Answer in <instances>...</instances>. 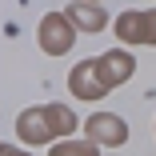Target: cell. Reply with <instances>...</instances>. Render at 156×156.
<instances>
[{
	"instance_id": "obj_3",
	"label": "cell",
	"mask_w": 156,
	"mask_h": 156,
	"mask_svg": "<svg viewBox=\"0 0 156 156\" xmlns=\"http://www.w3.org/2000/svg\"><path fill=\"white\" fill-rule=\"evenodd\" d=\"M120 40H140V44H156V12H124L116 20Z\"/></svg>"
},
{
	"instance_id": "obj_6",
	"label": "cell",
	"mask_w": 156,
	"mask_h": 156,
	"mask_svg": "<svg viewBox=\"0 0 156 156\" xmlns=\"http://www.w3.org/2000/svg\"><path fill=\"white\" fill-rule=\"evenodd\" d=\"M88 136H92V144H120L128 132H124L120 116H108V112H100V116H92V120H88Z\"/></svg>"
},
{
	"instance_id": "obj_4",
	"label": "cell",
	"mask_w": 156,
	"mask_h": 156,
	"mask_svg": "<svg viewBox=\"0 0 156 156\" xmlns=\"http://www.w3.org/2000/svg\"><path fill=\"white\" fill-rule=\"evenodd\" d=\"M96 72H100L104 88L112 92L124 76H132V56H124V52H104V56L96 60Z\"/></svg>"
},
{
	"instance_id": "obj_2",
	"label": "cell",
	"mask_w": 156,
	"mask_h": 156,
	"mask_svg": "<svg viewBox=\"0 0 156 156\" xmlns=\"http://www.w3.org/2000/svg\"><path fill=\"white\" fill-rule=\"evenodd\" d=\"M40 44H44V52H52V56H60V52L72 48V20H68V12H48V16H44V24H40Z\"/></svg>"
},
{
	"instance_id": "obj_5",
	"label": "cell",
	"mask_w": 156,
	"mask_h": 156,
	"mask_svg": "<svg viewBox=\"0 0 156 156\" xmlns=\"http://www.w3.org/2000/svg\"><path fill=\"white\" fill-rule=\"evenodd\" d=\"M72 92L76 96H84V100H96V96H104V80H100V72H96V60H84V64L72 72Z\"/></svg>"
},
{
	"instance_id": "obj_8",
	"label": "cell",
	"mask_w": 156,
	"mask_h": 156,
	"mask_svg": "<svg viewBox=\"0 0 156 156\" xmlns=\"http://www.w3.org/2000/svg\"><path fill=\"white\" fill-rule=\"evenodd\" d=\"M52 156H96V144H56Z\"/></svg>"
},
{
	"instance_id": "obj_1",
	"label": "cell",
	"mask_w": 156,
	"mask_h": 156,
	"mask_svg": "<svg viewBox=\"0 0 156 156\" xmlns=\"http://www.w3.org/2000/svg\"><path fill=\"white\" fill-rule=\"evenodd\" d=\"M16 128H20V136L24 140H48V136H56V132H72L76 128V116L68 112V108H60V104H48V108H28L20 120H16Z\"/></svg>"
},
{
	"instance_id": "obj_7",
	"label": "cell",
	"mask_w": 156,
	"mask_h": 156,
	"mask_svg": "<svg viewBox=\"0 0 156 156\" xmlns=\"http://www.w3.org/2000/svg\"><path fill=\"white\" fill-rule=\"evenodd\" d=\"M68 20H72V24H80L84 32H100V28H104V12H100V8H92L88 0H80V4H72V8H68Z\"/></svg>"
},
{
	"instance_id": "obj_9",
	"label": "cell",
	"mask_w": 156,
	"mask_h": 156,
	"mask_svg": "<svg viewBox=\"0 0 156 156\" xmlns=\"http://www.w3.org/2000/svg\"><path fill=\"white\" fill-rule=\"evenodd\" d=\"M0 156H24V152H16V148H8V144H0Z\"/></svg>"
}]
</instances>
